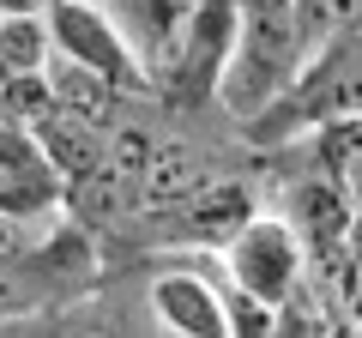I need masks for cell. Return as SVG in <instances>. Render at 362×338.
<instances>
[{
	"label": "cell",
	"instance_id": "cell-1",
	"mask_svg": "<svg viewBox=\"0 0 362 338\" xmlns=\"http://www.w3.org/2000/svg\"><path fill=\"white\" fill-rule=\"evenodd\" d=\"M332 115H362V25L332 37L326 49H314L284 85V97L254 127L278 133V127H314V121H332Z\"/></svg>",
	"mask_w": 362,
	"mask_h": 338
},
{
	"label": "cell",
	"instance_id": "cell-2",
	"mask_svg": "<svg viewBox=\"0 0 362 338\" xmlns=\"http://www.w3.org/2000/svg\"><path fill=\"white\" fill-rule=\"evenodd\" d=\"M42 25H49V49L61 61H78L90 66L97 78H109L115 91H145L151 78L145 66L133 61L127 37L115 30V18L103 13V0H42Z\"/></svg>",
	"mask_w": 362,
	"mask_h": 338
},
{
	"label": "cell",
	"instance_id": "cell-3",
	"mask_svg": "<svg viewBox=\"0 0 362 338\" xmlns=\"http://www.w3.org/2000/svg\"><path fill=\"white\" fill-rule=\"evenodd\" d=\"M218 254H223L230 284L247 290V296H259V302H272V308H278V302L296 290V278L308 272V247H302V235L290 230L284 218H266V211H254Z\"/></svg>",
	"mask_w": 362,
	"mask_h": 338
},
{
	"label": "cell",
	"instance_id": "cell-4",
	"mask_svg": "<svg viewBox=\"0 0 362 338\" xmlns=\"http://www.w3.org/2000/svg\"><path fill=\"white\" fill-rule=\"evenodd\" d=\"M235 18H242L235 0H194L187 30H181V42H175V61H169V73H163L169 97H181V103L218 97L223 66H230V49H235Z\"/></svg>",
	"mask_w": 362,
	"mask_h": 338
},
{
	"label": "cell",
	"instance_id": "cell-5",
	"mask_svg": "<svg viewBox=\"0 0 362 338\" xmlns=\"http://www.w3.org/2000/svg\"><path fill=\"white\" fill-rule=\"evenodd\" d=\"M278 218L302 235L308 254H332V247H344L350 230H356V194L338 187L332 175H320V169H308V175L284 182V211H278Z\"/></svg>",
	"mask_w": 362,
	"mask_h": 338
},
{
	"label": "cell",
	"instance_id": "cell-6",
	"mask_svg": "<svg viewBox=\"0 0 362 338\" xmlns=\"http://www.w3.org/2000/svg\"><path fill=\"white\" fill-rule=\"evenodd\" d=\"M103 13L115 18V30L127 37L133 61L145 66L151 85H163L169 61H175V42L187 30V13H194V0H103Z\"/></svg>",
	"mask_w": 362,
	"mask_h": 338
},
{
	"label": "cell",
	"instance_id": "cell-7",
	"mask_svg": "<svg viewBox=\"0 0 362 338\" xmlns=\"http://www.w3.org/2000/svg\"><path fill=\"white\" fill-rule=\"evenodd\" d=\"M151 314L163 332H181V338H223L230 332L223 290L199 272H157L151 278Z\"/></svg>",
	"mask_w": 362,
	"mask_h": 338
},
{
	"label": "cell",
	"instance_id": "cell-8",
	"mask_svg": "<svg viewBox=\"0 0 362 338\" xmlns=\"http://www.w3.org/2000/svg\"><path fill=\"white\" fill-rule=\"evenodd\" d=\"M218 175V163H211V151L206 145H194V139H157L151 145V157H145V169H139V211H175L181 199H194L199 187Z\"/></svg>",
	"mask_w": 362,
	"mask_h": 338
},
{
	"label": "cell",
	"instance_id": "cell-9",
	"mask_svg": "<svg viewBox=\"0 0 362 338\" xmlns=\"http://www.w3.org/2000/svg\"><path fill=\"white\" fill-rule=\"evenodd\" d=\"M254 187L247 182H230V175H211L194 199H181L175 206V230L187 242H206V247H223L247 218H254Z\"/></svg>",
	"mask_w": 362,
	"mask_h": 338
},
{
	"label": "cell",
	"instance_id": "cell-10",
	"mask_svg": "<svg viewBox=\"0 0 362 338\" xmlns=\"http://www.w3.org/2000/svg\"><path fill=\"white\" fill-rule=\"evenodd\" d=\"M42 61H49V25H42V13H0V78L37 73Z\"/></svg>",
	"mask_w": 362,
	"mask_h": 338
},
{
	"label": "cell",
	"instance_id": "cell-11",
	"mask_svg": "<svg viewBox=\"0 0 362 338\" xmlns=\"http://www.w3.org/2000/svg\"><path fill=\"white\" fill-rule=\"evenodd\" d=\"M0 13H42V0H0Z\"/></svg>",
	"mask_w": 362,
	"mask_h": 338
}]
</instances>
